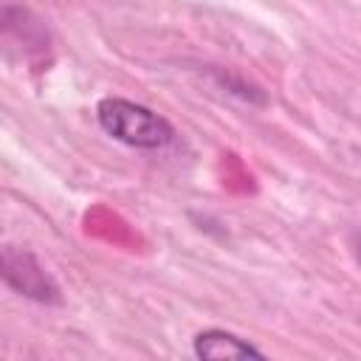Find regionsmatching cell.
<instances>
[{"label":"cell","instance_id":"obj_1","mask_svg":"<svg viewBox=\"0 0 361 361\" xmlns=\"http://www.w3.org/2000/svg\"><path fill=\"white\" fill-rule=\"evenodd\" d=\"M96 121L113 141L135 149H164L175 141V130L161 113L121 96L102 99L96 104Z\"/></svg>","mask_w":361,"mask_h":361},{"label":"cell","instance_id":"obj_2","mask_svg":"<svg viewBox=\"0 0 361 361\" xmlns=\"http://www.w3.org/2000/svg\"><path fill=\"white\" fill-rule=\"evenodd\" d=\"M0 274H3V282L14 293H20L31 302H39V305H59L62 302V290H59L56 279L25 248L6 245L0 251Z\"/></svg>","mask_w":361,"mask_h":361},{"label":"cell","instance_id":"obj_3","mask_svg":"<svg viewBox=\"0 0 361 361\" xmlns=\"http://www.w3.org/2000/svg\"><path fill=\"white\" fill-rule=\"evenodd\" d=\"M192 353L197 358H206V361H228V358H262L265 353L259 347H254L248 338H240L228 330H220V327H212V330H203L195 336L192 341Z\"/></svg>","mask_w":361,"mask_h":361},{"label":"cell","instance_id":"obj_4","mask_svg":"<svg viewBox=\"0 0 361 361\" xmlns=\"http://www.w3.org/2000/svg\"><path fill=\"white\" fill-rule=\"evenodd\" d=\"M355 257H358V265H361V237H358V243H355Z\"/></svg>","mask_w":361,"mask_h":361}]
</instances>
